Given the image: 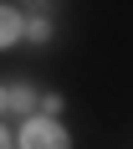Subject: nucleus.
<instances>
[{
  "instance_id": "nucleus-5",
  "label": "nucleus",
  "mask_w": 133,
  "mask_h": 149,
  "mask_svg": "<svg viewBox=\"0 0 133 149\" xmlns=\"http://www.w3.org/2000/svg\"><path fill=\"white\" fill-rule=\"evenodd\" d=\"M41 118H57L61 113V93H41V108H36Z\"/></svg>"
},
{
  "instance_id": "nucleus-6",
  "label": "nucleus",
  "mask_w": 133,
  "mask_h": 149,
  "mask_svg": "<svg viewBox=\"0 0 133 149\" xmlns=\"http://www.w3.org/2000/svg\"><path fill=\"white\" fill-rule=\"evenodd\" d=\"M0 149H15V134L5 129V123H0Z\"/></svg>"
},
{
  "instance_id": "nucleus-3",
  "label": "nucleus",
  "mask_w": 133,
  "mask_h": 149,
  "mask_svg": "<svg viewBox=\"0 0 133 149\" xmlns=\"http://www.w3.org/2000/svg\"><path fill=\"white\" fill-rule=\"evenodd\" d=\"M26 10V41L31 46H46L51 36H57V26H51V10L46 5H21Z\"/></svg>"
},
{
  "instance_id": "nucleus-2",
  "label": "nucleus",
  "mask_w": 133,
  "mask_h": 149,
  "mask_svg": "<svg viewBox=\"0 0 133 149\" xmlns=\"http://www.w3.org/2000/svg\"><path fill=\"white\" fill-rule=\"evenodd\" d=\"M21 41H26V10L10 5V0H0V52H10Z\"/></svg>"
},
{
  "instance_id": "nucleus-4",
  "label": "nucleus",
  "mask_w": 133,
  "mask_h": 149,
  "mask_svg": "<svg viewBox=\"0 0 133 149\" xmlns=\"http://www.w3.org/2000/svg\"><path fill=\"white\" fill-rule=\"evenodd\" d=\"M36 108H41V93L31 88V82H10V88H5V113H36Z\"/></svg>"
},
{
  "instance_id": "nucleus-7",
  "label": "nucleus",
  "mask_w": 133,
  "mask_h": 149,
  "mask_svg": "<svg viewBox=\"0 0 133 149\" xmlns=\"http://www.w3.org/2000/svg\"><path fill=\"white\" fill-rule=\"evenodd\" d=\"M0 113H5V82H0Z\"/></svg>"
},
{
  "instance_id": "nucleus-1",
  "label": "nucleus",
  "mask_w": 133,
  "mask_h": 149,
  "mask_svg": "<svg viewBox=\"0 0 133 149\" xmlns=\"http://www.w3.org/2000/svg\"><path fill=\"white\" fill-rule=\"evenodd\" d=\"M15 149H72V134L61 129V118L31 113V118H21V129H15Z\"/></svg>"
}]
</instances>
